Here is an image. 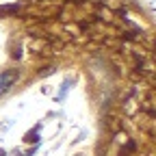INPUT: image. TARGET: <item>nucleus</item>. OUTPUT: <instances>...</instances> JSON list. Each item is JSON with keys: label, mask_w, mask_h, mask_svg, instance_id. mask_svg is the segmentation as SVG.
<instances>
[{"label": "nucleus", "mask_w": 156, "mask_h": 156, "mask_svg": "<svg viewBox=\"0 0 156 156\" xmlns=\"http://www.w3.org/2000/svg\"><path fill=\"white\" fill-rule=\"evenodd\" d=\"M13 78H15L13 74H2V76H0V93H2V91L13 83Z\"/></svg>", "instance_id": "f257e3e1"}]
</instances>
